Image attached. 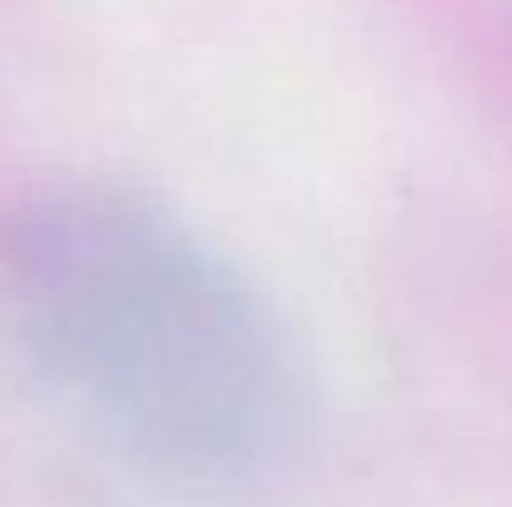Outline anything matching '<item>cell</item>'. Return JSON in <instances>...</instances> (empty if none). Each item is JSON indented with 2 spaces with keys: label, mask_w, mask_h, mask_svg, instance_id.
I'll return each mask as SVG.
<instances>
[{
  "label": "cell",
  "mask_w": 512,
  "mask_h": 507,
  "mask_svg": "<svg viewBox=\"0 0 512 507\" xmlns=\"http://www.w3.org/2000/svg\"><path fill=\"white\" fill-rule=\"evenodd\" d=\"M0 294L50 388L174 483H244L299 428V378L264 304L130 199L65 194L20 214Z\"/></svg>",
  "instance_id": "1"
}]
</instances>
